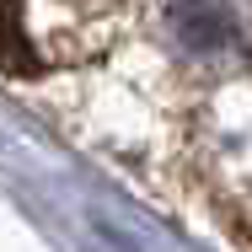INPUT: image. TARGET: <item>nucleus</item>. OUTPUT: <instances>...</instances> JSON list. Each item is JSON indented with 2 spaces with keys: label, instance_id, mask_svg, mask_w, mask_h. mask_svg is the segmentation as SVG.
<instances>
[{
  "label": "nucleus",
  "instance_id": "f257e3e1",
  "mask_svg": "<svg viewBox=\"0 0 252 252\" xmlns=\"http://www.w3.org/2000/svg\"><path fill=\"white\" fill-rule=\"evenodd\" d=\"M166 27L188 54H225L242 43L236 0H166Z\"/></svg>",
  "mask_w": 252,
  "mask_h": 252
}]
</instances>
